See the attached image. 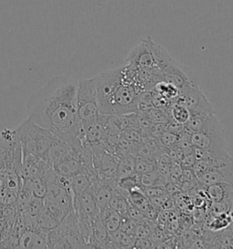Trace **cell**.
Here are the masks:
<instances>
[{
    "label": "cell",
    "mask_w": 233,
    "mask_h": 249,
    "mask_svg": "<svg viewBox=\"0 0 233 249\" xmlns=\"http://www.w3.org/2000/svg\"><path fill=\"white\" fill-rule=\"evenodd\" d=\"M129 125V114L109 116L107 123L108 137H117Z\"/></svg>",
    "instance_id": "obj_16"
},
{
    "label": "cell",
    "mask_w": 233,
    "mask_h": 249,
    "mask_svg": "<svg viewBox=\"0 0 233 249\" xmlns=\"http://www.w3.org/2000/svg\"><path fill=\"white\" fill-rule=\"evenodd\" d=\"M74 198L77 199L80 207L83 209L84 212L87 213L89 218L98 211H100L96 204L93 195L91 194L89 189L82 193L79 196H74Z\"/></svg>",
    "instance_id": "obj_19"
},
{
    "label": "cell",
    "mask_w": 233,
    "mask_h": 249,
    "mask_svg": "<svg viewBox=\"0 0 233 249\" xmlns=\"http://www.w3.org/2000/svg\"><path fill=\"white\" fill-rule=\"evenodd\" d=\"M182 167L180 165V163L178 162H173L169 173H168V176L167 178L171 181L172 183H178L179 182L182 181Z\"/></svg>",
    "instance_id": "obj_29"
},
{
    "label": "cell",
    "mask_w": 233,
    "mask_h": 249,
    "mask_svg": "<svg viewBox=\"0 0 233 249\" xmlns=\"http://www.w3.org/2000/svg\"><path fill=\"white\" fill-rule=\"evenodd\" d=\"M102 220L109 234H112L119 229L122 216L119 213L109 208V206L101 211Z\"/></svg>",
    "instance_id": "obj_17"
},
{
    "label": "cell",
    "mask_w": 233,
    "mask_h": 249,
    "mask_svg": "<svg viewBox=\"0 0 233 249\" xmlns=\"http://www.w3.org/2000/svg\"><path fill=\"white\" fill-rule=\"evenodd\" d=\"M120 139L125 140L131 143H139L142 142L143 139V134L141 133L140 131H138L137 129L128 127L122 132H120V134L117 136Z\"/></svg>",
    "instance_id": "obj_25"
},
{
    "label": "cell",
    "mask_w": 233,
    "mask_h": 249,
    "mask_svg": "<svg viewBox=\"0 0 233 249\" xmlns=\"http://www.w3.org/2000/svg\"><path fill=\"white\" fill-rule=\"evenodd\" d=\"M195 162H196V159L191 153L183 154L181 160L179 161L182 168H193Z\"/></svg>",
    "instance_id": "obj_30"
},
{
    "label": "cell",
    "mask_w": 233,
    "mask_h": 249,
    "mask_svg": "<svg viewBox=\"0 0 233 249\" xmlns=\"http://www.w3.org/2000/svg\"><path fill=\"white\" fill-rule=\"evenodd\" d=\"M137 224H138L137 221L131 219L129 216H122L119 230L122 231L125 234L134 236V232H135Z\"/></svg>",
    "instance_id": "obj_28"
},
{
    "label": "cell",
    "mask_w": 233,
    "mask_h": 249,
    "mask_svg": "<svg viewBox=\"0 0 233 249\" xmlns=\"http://www.w3.org/2000/svg\"><path fill=\"white\" fill-rule=\"evenodd\" d=\"M70 182V187L73 193V197L74 196H79L82 193L87 191L93 180L91 177L87 176V174L81 172L80 174L72 176L69 178Z\"/></svg>",
    "instance_id": "obj_18"
},
{
    "label": "cell",
    "mask_w": 233,
    "mask_h": 249,
    "mask_svg": "<svg viewBox=\"0 0 233 249\" xmlns=\"http://www.w3.org/2000/svg\"><path fill=\"white\" fill-rule=\"evenodd\" d=\"M231 223H232L231 213H229V215H228L227 213H221L218 214L217 218H215L211 222L210 227L212 230L218 231V230H221V229L228 227L229 225H231Z\"/></svg>",
    "instance_id": "obj_27"
},
{
    "label": "cell",
    "mask_w": 233,
    "mask_h": 249,
    "mask_svg": "<svg viewBox=\"0 0 233 249\" xmlns=\"http://www.w3.org/2000/svg\"><path fill=\"white\" fill-rule=\"evenodd\" d=\"M135 237L125 234L119 229L116 232L109 234L106 243L107 249H130L133 248Z\"/></svg>",
    "instance_id": "obj_15"
},
{
    "label": "cell",
    "mask_w": 233,
    "mask_h": 249,
    "mask_svg": "<svg viewBox=\"0 0 233 249\" xmlns=\"http://www.w3.org/2000/svg\"><path fill=\"white\" fill-rule=\"evenodd\" d=\"M147 113L153 124H167L170 119L168 108L154 107L151 110H149Z\"/></svg>",
    "instance_id": "obj_24"
},
{
    "label": "cell",
    "mask_w": 233,
    "mask_h": 249,
    "mask_svg": "<svg viewBox=\"0 0 233 249\" xmlns=\"http://www.w3.org/2000/svg\"><path fill=\"white\" fill-rule=\"evenodd\" d=\"M135 157L134 156H127L119 159L117 162V172L116 177L122 178L126 176H131L135 174Z\"/></svg>",
    "instance_id": "obj_22"
},
{
    "label": "cell",
    "mask_w": 233,
    "mask_h": 249,
    "mask_svg": "<svg viewBox=\"0 0 233 249\" xmlns=\"http://www.w3.org/2000/svg\"><path fill=\"white\" fill-rule=\"evenodd\" d=\"M173 103L187 108L190 113H215L211 103L204 95L203 92L199 87V84H189L181 89L179 95L177 96Z\"/></svg>",
    "instance_id": "obj_7"
},
{
    "label": "cell",
    "mask_w": 233,
    "mask_h": 249,
    "mask_svg": "<svg viewBox=\"0 0 233 249\" xmlns=\"http://www.w3.org/2000/svg\"><path fill=\"white\" fill-rule=\"evenodd\" d=\"M158 81L170 83L179 89L189 84H199L195 75L189 68L183 66L174 59H171L167 66L161 71Z\"/></svg>",
    "instance_id": "obj_8"
},
{
    "label": "cell",
    "mask_w": 233,
    "mask_h": 249,
    "mask_svg": "<svg viewBox=\"0 0 233 249\" xmlns=\"http://www.w3.org/2000/svg\"><path fill=\"white\" fill-rule=\"evenodd\" d=\"M16 132L21 144L22 152L33 154L47 161V155L56 136L48 129L28 118Z\"/></svg>",
    "instance_id": "obj_4"
},
{
    "label": "cell",
    "mask_w": 233,
    "mask_h": 249,
    "mask_svg": "<svg viewBox=\"0 0 233 249\" xmlns=\"http://www.w3.org/2000/svg\"><path fill=\"white\" fill-rule=\"evenodd\" d=\"M127 62L128 65L135 67L139 70L151 71L157 77L158 80L155 59L146 38L130 52V54L127 57Z\"/></svg>",
    "instance_id": "obj_9"
},
{
    "label": "cell",
    "mask_w": 233,
    "mask_h": 249,
    "mask_svg": "<svg viewBox=\"0 0 233 249\" xmlns=\"http://www.w3.org/2000/svg\"><path fill=\"white\" fill-rule=\"evenodd\" d=\"M206 194L212 203L233 204V183H218L207 185Z\"/></svg>",
    "instance_id": "obj_13"
},
{
    "label": "cell",
    "mask_w": 233,
    "mask_h": 249,
    "mask_svg": "<svg viewBox=\"0 0 233 249\" xmlns=\"http://www.w3.org/2000/svg\"><path fill=\"white\" fill-rule=\"evenodd\" d=\"M152 90L159 93L160 95L163 96L164 98H166L172 103L177 98V96L179 95V91H180V89L174 85L164 81H158L154 85Z\"/></svg>",
    "instance_id": "obj_20"
},
{
    "label": "cell",
    "mask_w": 233,
    "mask_h": 249,
    "mask_svg": "<svg viewBox=\"0 0 233 249\" xmlns=\"http://www.w3.org/2000/svg\"><path fill=\"white\" fill-rule=\"evenodd\" d=\"M156 171V161L140 156L135 157V172L138 175Z\"/></svg>",
    "instance_id": "obj_23"
},
{
    "label": "cell",
    "mask_w": 233,
    "mask_h": 249,
    "mask_svg": "<svg viewBox=\"0 0 233 249\" xmlns=\"http://www.w3.org/2000/svg\"><path fill=\"white\" fill-rule=\"evenodd\" d=\"M18 249H49L48 232L37 225L27 226L18 235Z\"/></svg>",
    "instance_id": "obj_11"
},
{
    "label": "cell",
    "mask_w": 233,
    "mask_h": 249,
    "mask_svg": "<svg viewBox=\"0 0 233 249\" xmlns=\"http://www.w3.org/2000/svg\"><path fill=\"white\" fill-rule=\"evenodd\" d=\"M77 108L81 124V135L87 127L100 116L97 90L93 79H83L78 81Z\"/></svg>",
    "instance_id": "obj_6"
},
{
    "label": "cell",
    "mask_w": 233,
    "mask_h": 249,
    "mask_svg": "<svg viewBox=\"0 0 233 249\" xmlns=\"http://www.w3.org/2000/svg\"><path fill=\"white\" fill-rule=\"evenodd\" d=\"M77 89L78 81L63 75L57 76L30 96L27 112L29 119L48 129L57 138L74 150L82 151Z\"/></svg>",
    "instance_id": "obj_1"
},
{
    "label": "cell",
    "mask_w": 233,
    "mask_h": 249,
    "mask_svg": "<svg viewBox=\"0 0 233 249\" xmlns=\"http://www.w3.org/2000/svg\"><path fill=\"white\" fill-rule=\"evenodd\" d=\"M22 148L16 130L0 134V207L17 206L23 187Z\"/></svg>",
    "instance_id": "obj_3"
},
{
    "label": "cell",
    "mask_w": 233,
    "mask_h": 249,
    "mask_svg": "<svg viewBox=\"0 0 233 249\" xmlns=\"http://www.w3.org/2000/svg\"><path fill=\"white\" fill-rule=\"evenodd\" d=\"M197 179L206 186L218 183H233V163L209 170Z\"/></svg>",
    "instance_id": "obj_12"
},
{
    "label": "cell",
    "mask_w": 233,
    "mask_h": 249,
    "mask_svg": "<svg viewBox=\"0 0 233 249\" xmlns=\"http://www.w3.org/2000/svg\"><path fill=\"white\" fill-rule=\"evenodd\" d=\"M92 79L100 114L115 116L138 111L139 98L146 90L138 81L135 67L127 64Z\"/></svg>",
    "instance_id": "obj_2"
},
{
    "label": "cell",
    "mask_w": 233,
    "mask_h": 249,
    "mask_svg": "<svg viewBox=\"0 0 233 249\" xmlns=\"http://www.w3.org/2000/svg\"><path fill=\"white\" fill-rule=\"evenodd\" d=\"M108 115L100 114V116L82 133L80 141L83 147H93L100 145L104 140L108 138L107 123Z\"/></svg>",
    "instance_id": "obj_10"
},
{
    "label": "cell",
    "mask_w": 233,
    "mask_h": 249,
    "mask_svg": "<svg viewBox=\"0 0 233 249\" xmlns=\"http://www.w3.org/2000/svg\"><path fill=\"white\" fill-rule=\"evenodd\" d=\"M178 136L179 134L166 130L162 132L157 139L159 141L161 146L164 148H172L176 146L177 144Z\"/></svg>",
    "instance_id": "obj_26"
},
{
    "label": "cell",
    "mask_w": 233,
    "mask_h": 249,
    "mask_svg": "<svg viewBox=\"0 0 233 249\" xmlns=\"http://www.w3.org/2000/svg\"><path fill=\"white\" fill-rule=\"evenodd\" d=\"M73 150L74 149L69 146L66 142L56 137L49 150L47 155V161L53 168L60 161H63Z\"/></svg>",
    "instance_id": "obj_14"
},
{
    "label": "cell",
    "mask_w": 233,
    "mask_h": 249,
    "mask_svg": "<svg viewBox=\"0 0 233 249\" xmlns=\"http://www.w3.org/2000/svg\"><path fill=\"white\" fill-rule=\"evenodd\" d=\"M191 144L214 154L231 157L224 130L215 113L209 116L206 124L200 132L191 133Z\"/></svg>",
    "instance_id": "obj_5"
},
{
    "label": "cell",
    "mask_w": 233,
    "mask_h": 249,
    "mask_svg": "<svg viewBox=\"0 0 233 249\" xmlns=\"http://www.w3.org/2000/svg\"><path fill=\"white\" fill-rule=\"evenodd\" d=\"M168 112L171 120L182 125L185 124L188 122L190 116V112L187 108L175 103H172L169 105Z\"/></svg>",
    "instance_id": "obj_21"
}]
</instances>
